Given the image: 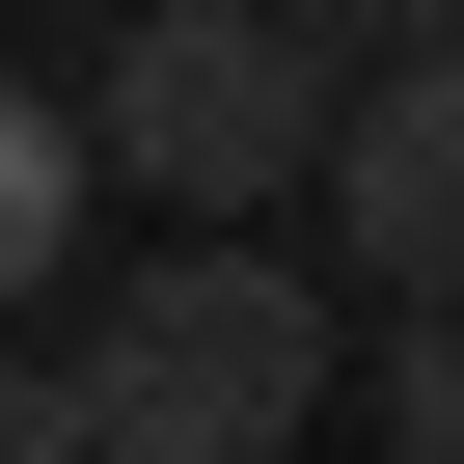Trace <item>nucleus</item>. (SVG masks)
<instances>
[{
  "label": "nucleus",
  "mask_w": 464,
  "mask_h": 464,
  "mask_svg": "<svg viewBox=\"0 0 464 464\" xmlns=\"http://www.w3.org/2000/svg\"><path fill=\"white\" fill-rule=\"evenodd\" d=\"M82 246H110V164H82V110H55L28 55H0V328H55Z\"/></svg>",
  "instance_id": "20e7f679"
},
{
  "label": "nucleus",
  "mask_w": 464,
  "mask_h": 464,
  "mask_svg": "<svg viewBox=\"0 0 464 464\" xmlns=\"http://www.w3.org/2000/svg\"><path fill=\"white\" fill-rule=\"evenodd\" d=\"M328 191H355V274L464 301V28H410L382 82H328Z\"/></svg>",
  "instance_id": "7ed1b4c3"
},
{
  "label": "nucleus",
  "mask_w": 464,
  "mask_h": 464,
  "mask_svg": "<svg viewBox=\"0 0 464 464\" xmlns=\"http://www.w3.org/2000/svg\"><path fill=\"white\" fill-rule=\"evenodd\" d=\"M301 28H328V55H410V28H464V0H301Z\"/></svg>",
  "instance_id": "0eeeda50"
},
{
  "label": "nucleus",
  "mask_w": 464,
  "mask_h": 464,
  "mask_svg": "<svg viewBox=\"0 0 464 464\" xmlns=\"http://www.w3.org/2000/svg\"><path fill=\"white\" fill-rule=\"evenodd\" d=\"M82 164H137L191 246L274 218V191L328 164V28H301V0H137V55L82 82Z\"/></svg>",
  "instance_id": "f03ea898"
},
{
  "label": "nucleus",
  "mask_w": 464,
  "mask_h": 464,
  "mask_svg": "<svg viewBox=\"0 0 464 464\" xmlns=\"http://www.w3.org/2000/svg\"><path fill=\"white\" fill-rule=\"evenodd\" d=\"M55 382H82V464H301L328 301H301L274 246H164V274H82Z\"/></svg>",
  "instance_id": "f257e3e1"
},
{
  "label": "nucleus",
  "mask_w": 464,
  "mask_h": 464,
  "mask_svg": "<svg viewBox=\"0 0 464 464\" xmlns=\"http://www.w3.org/2000/svg\"><path fill=\"white\" fill-rule=\"evenodd\" d=\"M0 464H82V382H55L28 328H0Z\"/></svg>",
  "instance_id": "423d86ee"
},
{
  "label": "nucleus",
  "mask_w": 464,
  "mask_h": 464,
  "mask_svg": "<svg viewBox=\"0 0 464 464\" xmlns=\"http://www.w3.org/2000/svg\"><path fill=\"white\" fill-rule=\"evenodd\" d=\"M382 464H464V301L382 328Z\"/></svg>",
  "instance_id": "39448f33"
}]
</instances>
